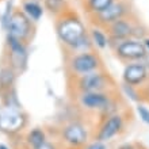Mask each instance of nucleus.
<instances>
[{
  "label": "nucleus",
  "mask_w": 149,
  "mask_h": 149,
  "mask_svg": "<svg viewBox=\"0 0 149 149\" xmlns=\"http://www.w3.org/2000/svg\"><path fill=\"white\" fill-rule=\"evenodd\" d=\"M56 34L60 41L72 50L76 43L87 34V29L76 12L67 10L64 14L57 16Z\"/></svg>",
  "instance_id": "1"
},
{
  "label": "nucleus",
  "mask_w": 149,
  "mask_h": 149,
  "mask_svg": "<svg viewBox=\"0 0 149 149\" xmlns=\"http://www.w3.org/2000/svg\"><path fill=\"white\" fill-rule=\"evenodd\" d=\"M122 91H123V94H125L130 100H133V102H138V100H140V95H138L136 87L127 86V84L123 83V84H122Z\"/></svg>",
  "instance_id": "22"
},
{
  "label": "nucleus",
  "mask_w": 149,
  "mask_h": 149,
  "mask_svg": "<svg viewBox=\"0 0 149 149\" xmlns=\"http://www.w3.org/2000/svg\"><path fill=\"white\" fill-rule=\"evenodd\" d=\"M142 42H144V46H145L146 53H148V56H149V37H145V38L142 39Z\"/></svg>",
  "instance_id": "26"
},
{
  "label": "nucleus",
  "mask_w": 149,
  "mask_h": 149,
  "mask_svg": "<svg viewBox=\"0 0 149 149\" xmlns=\"http://www.w3.org/2000/svg\"><path fill=\"white\" fill-rule=\"evenodd\" d=\"M88 34H90V38L95 47L103 50V49H106L107 46H110V37L107 34L106 29L100 27V26H94V27L88 31Z\"/></svg>",
  "instance_id": "16"
},
{
  "label": "nucleus",
  "mask_w": 149,
  "mask_h": 149,
  "mask_svg": "<svg viewBox=\"0 0 149 149\" xmlns=\"http://www.w3.org/2000/svg\"><path fill=\"white\" fill-rule=\"evenodd\" d=\"M148 77H149V69L141 61L126 64V67L123 68V72H122L123 83L132 87H138L144 84Z\"/></svg>",
  "instance_id": "10"
},
{
  "label": "nucleus",
  "mask_w": 149,
  "mask_h": 149,
  "mask_svg": "<svg viewBox=\"0 0 149 149\" xmlns=\"http://www.w3.org/2000/svg\"><path fill=\"white\" fill-rule=\"evenodd\" d=\"M117 149H136V148H134L133 144H123V145L118 146Z\"/></svg>",
  "instance_id": "27"
},
{
  "label": "nucleus",
  "mask_w": 149,
  "mask_h": 149,
  "mask_svg": "<svg viewBox=\"0 0 149 149\" xmlns=\"http://www.w3.org/2000/svg\"><path fill=\"white\" fill-rule=\"evenodd\" d=\"M45 141H46V133H45V130L41 129V127H34V129L30 130L27 133V136H26V144L29 145L30 149L41 145V144Z\"/></svg>",
  "instance_id": "18"
},
{
  "label": "nucleus",
  "mask_w": 149,
  "mask_h": 149,
  "mask_svg": "<svg viewBox=\"0 0 149 149\" xmlns=\"http://www.w3.org/2000/svg\"><path fill=\"white\" fill-rule=\"evenodd\" d=\"M109 87V76L100 71L79 76L77 88L80 92H98L104 91Z\"/></svg>",
  "instance_id": "8"
},
{
  "label": "nucleus",
  "mask_w": 149,
  "mask_h": 149,
  "mask_svg": "<svg viewBox=\"0 0 149 149\" xmlns=\"http://www.w3.org/2000/svg\"><path fill=\"white\" fill-rule=\"evenodd\" d=\"M123 129V117L121 114H113L104 119L102 123L98 134H96V141L107 142L111 138H114L121 130Z\"/></svg>",
  "instance_id": "12"
},
{
  "label": "nucleus",
  "mask_w": 149,
  "mask_h": 149,
  "mask_svg": "<svg viewBox=\"0 0 149 149\" xmlns=\"http://www.w3.org/2000/svg\"><path fill=\"white\" fill-rule=\"evenodd\" d=\"M115 1L117 0H84V10L91 16H95L100 12L106 11Z\"/></svg>",
  "instance_id": "17"
},
{
  "label": "nucleus",
  "mask_w": 149,
  "mask_h": 149,
  "mask_svg": "<svg viewBox=\"0 0 149 149\" xmlns=\"http://www.w3.org/2000/svg\"><path fill=\"white\" fill-rule=\"evenodd\" d=\"M27 123V118L22 109L1 107L0 110V132L6 134H16Z\"/></svg>",
  "instance_id": "5"
},
{
  "label": "nucleus",
  "mask_w": 149,
  "mask_h": 149,
  "mask_svg": "<svg viewBox=\"0 0 149 149\" xmlns=\"http://www.w3.org/2000/svg\"><path fill=\"white\" fill-rule=\"evenodd\" d=\"M45 7L38 0H23L22 1V12L31 20L33 23H38L43 16Z\"/></svg>",
  "instance_id": "14"
},
{
  "label": "nucleus",
  "mask_w": 149,
  "mask_h": 149,
  "mask_svg": "<svg viewBox=\"0 0 149 149\" xmlns=\"http://www.w3.org/2000/svg\"><path fill=\"white\" fill-rule=\"evenodd\" d=\"M16 73L18 72L8 64L0 68V94L11 88H15L14 86L16 81Z\"/></svg>",
  "instance_id": "15"
},
{
  "label": "nucleus",
  "mask_w": 149,
  "mask_h": 149,
  "mask_svg": "<svg viewBox=\"0 0 149 149\" xmlns=\"http://www.w3.org/2000/svg\"><path fill=\"white\" fill-rule=\"evenodd\" d=\"M6 45H7V53H8V65H11L16 72H20V73L26 71L29 63L27 43L22 42L19 39H16L7 34Z\"/></svg>",
  "instance_id": "4"
},
{
  "label": "nucleus",
  "mask_w": 149,
  "mask_h": 149,
  "mask_svg": "<svg viewBox=\"0 0 149 149\" xmlns=\"http://www.w3.org/2000/svg\"><path fill=\"white\" fill-rule=\"evenodd\" d=\"M136 149H137V148H136Z\"/></svg>",
  "instance_id": "30"
},
{
  "label": "nucleus",
  "mask_w": 149,
  "mask_h": 149,
  "mask_svg": "<svg viewBox=\"0 0 149 149\" xmlns=\"http://www.w3.org/2000/svg\"><path fill=\"white\" fill-rule=\"evenodd\" d=\"M136 111H137L138 117L144 123L149 125V109L145 106V104H137L136 107Z\"/></svg>",
  "instance_id": "23"
},
{
  "label": "nucleus",
  "mask_w": 149,
  "mask_h": 149,
  "mask_svg": "<svg viewBox=\"0 0 149 149\" xmlns=\"http://www.w3.org/2000/svg\"><path fill=\"white\" fill-rule=\"evenodd\" d=\"M111 103L109 94L104 91L98 92H81L80 94V104L87 110H99L104 111Z\"/></svg>",
  "instance_id": "13"
},
{
  "label": "nucleus",
  "mask_w": 149,
  "mask_h": 149,
  "mask_svg": "<svg viewBox=\"0 0 149 149\" xmlns=\"http://www.w3.org/2000/svg\"><path fill=\"white\" fill-rule=\"evenodd\" d=\"M34 31H36V23H33L31 20L22 12V10H15L6 33L8 36L27 43L33 38Z\"/></svg>",
  "instance_id": "2"
},
{
  "label": "nucleus",
  "mask_w": 149,
  "mask_h": 149,
  "mask_svg": "<svg viewBox=\"0 0 149 149\" xmlns=\"http://www.w3.org/2000/svg\"><path fill=\"white\" fill-rule=\"evenodd\" d=\"M114 52L118 58L123 63H138L145 58L148 53L141 39L129 38L114 46Z\"/></svg>",
  "instance_id": "3"
},
{
  "label": "nucleus",
  "mask_w": 149,
  "mask_h": 149,
  "mask_svg": "<svg viewBox=\"0 0 149 149\" xmlns=\"http://www.w3.org/2000/svg\"><path fill=\"white\" fill-rule=\"evenodd\" d=\"M1 107L3 106H1V99H0V110H1Z\"/></svg>",
  "instance_id": "29"
},
{
  "label": "nucleus",
  "mask_w": 149,
  "mask_h": 149,
  "mask_svg": "<svg viewBox=\"0 0 149 149\" xmlns=\"http://www.w3.org/2000/svg\"><path fill=\"white\" fill-rule=\"evenodd\" d=\"M69 68L76 76H83V74L99 71L100 58L98 54H95L92 52L76 53L69 61Z\"/></svg>",
  "instance_id": "6"
},
{
  "label": "nucleus",
  "mask_w": 149,
  "mask_h": 149,
  "mask_svg": "<svg viewBox=\"0 0 149 149\" xmlns=\"http://www.w3.org/2000/svg\"><path fill=\"white\" fill-rule=\"evenodd\" d=\"M61 137H63L64 142L72 148H81L87 144L88 133H87L84 125H81L80 122H71L64 126L63 132H61Z\"/></svg>",
  "instance_id": "9"
},
{
  "label": "nucleus",
  "mask_w": 149,
  "mask_h": 149,
  "mask_svg": "<svg viewBox=\"0 0 149 149\" xmlns=\"http://www.w3.org/2000/svg\"><path fill=\"white\" fill-rule=\"evenodd\" d=\"M83 149H107V145L102 141H95V142H92V144L86 145Z\"/></svg>",
  "instance_id": "24"
},
{
  "label": "nucleus",
  "mask_w": 149,
  "mask_h": 149,
  "mask_svg": "<svg viewBox=\"0 0 149 149\" xmlns=\"http://www.w3.org/2000/svg\"><path fill=\"white\" fill-rule=\"evenodd\" d=\"M14 0H7L6 1V6H4V10H3V14L0 16V24H1V29L4 31L7 30L8 24H10V20H11L12 15H14Z\"/></svg>",
  "instance_id": "21"
},
{
  "label": "nucleus",
  "mask_w": 149,
  "mask_h": 149,
  "mask_svg": "<svg viewBox=\"0 0 149 149\" xmlns=\"http://www.w3.org/2000/svg\"><path fill=\"white\" fill-rule=\"evenodd\" d=\"M1 100H3V106L4 107H14V109H22L20 107V102L18 99V94H16L15 88L1 92Z\"/></svg>",
  "instance_id": "20"
},
{
  "label": "nucleus",
  "mask_w": 149,
  "mask_h": 149,
  "mask_svg": "<svg viewBox=\"0 0 149 149\" xmlns=\"http://www.w3.org/2000/svg\"><path fill=\"white\" fill-rule=\"evenodd\" d=\"M43 7L54 16H60L68 10L67 0H43Z\"/></svg>",
  "instance_id": "19"
},
{
  "label": "nucleus",
  "mask_w": 149,
  "mask_h": 149,
  "mask_svg": "<svg viewBox=\"0 0 149 149\" xmlns=\"http://www.w3.org/2000/svg\"><path fill=\"white\" fill-rule=\"evenodd\" d=\"M134 26L136 24H133V22L129 20L127 18H122V19L109 24L106 27V31L109 34V37H110V45L111 42H115V45H117V43L122 42L125 39L133 38Z\"/></svg>",
  "instance_id": "11"
},
{
  "label": "nucleus",
  "mask_w": 149,
  "mask_h": 149,
  "mask_svg": "<svg viewBox=\"0 0 149 149\" xmlns=\"http://www.w3.org/2000/svg\"><path fill=\"white\" fill-rule=\"evenodd\" d=\"M0 149H10V148H8L6 144H0Z\"/></svg>",
  "instance_id": "28"
},
{
  "label": "nucleus",
  "mask_w": 149,
  "mask_h": 149,
  "mask_svg": "<svg viewBox=\"0 0 149 149\" xmlns=\"http://www.w3.org/2000/svg\"><path fill=\"white\" fill-rule=\"evenodd\" d=\"M129 12H130L129 6L125 1H122V0H118L114 4H111L106 11L92 16V19H94L95 26H100V27L106 29L109 24L114 23V22H117V20L122 19V18H126V15Z\"/></svg>",
  "instance_id": "7"
},
{
  "label": "nucleus",
  "mask_w": 149,
  "mask_h": 149,
  "mask_svg": "<svg viewBox=\"0 0 149 149\" xmlns=\"http://www.w3.org/2000/svg\"><path fill=\"white\" fill-rule=\"evenodd\" d=\"M33 149H57V146H56L53 142H49V141L46 140V141L42 142L41 145L36 146V148H33Z\"/></svg>",
  "instance_id": "25"
}]
</instances>
